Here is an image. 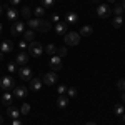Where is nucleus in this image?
<instances>
[{
	"label": "nucleus",
	"mask_w": 125,
	"mask_h": 125,
	"mask_svg": "<svg viewBox=\"0 0 125 125\" xmlns=\"http://www.w3.org/2000/svg\"><path fill=\"white\" fill-rule=\"evenodd\" d=\"M27 25L32 30H40V32H48L50 30V23L43 19H29L27 20Z\"/></svg>",
	"instance_id": "nucleus-1"
},
{
	"label": "nucleus",
	"mask_w": 125,
	"mask_h": 125,
	"mask_svg": "<svg viewBox=\"0 0 125 125\" xmlns=\"http://www.w3.org/2000/svg\"><path fill=\"white\" fill-rule=\"evenodd\" d=\"M80 33L78 32H68L63 35V40H65V45H70V47H75L80 43Z\"/></svg>",
	"instance_id": "nucleus-2"
},
{
	"label": "nucleus",
	"mask_w": 125,
	"mask_h": 125,
	"mask_svg": "<svg viewBox=\"0 0 125 125\" xmlns=\"http://www.w3.org/2000/svg\"><path fill=\"white\" fill-rule=\"evenodd\" d=\"M42 52H43V47L40 45V42H30L29 53L32 55V57H40V55H42Z\"/></svg>",
	"instance_id": "nucleus-3"
},
{
	"label": "nucleus",
	"mask_w": 125,
	"mask_h": 125,
	"mask_svg": "<svg viewBox=\"0 0 125 125\" xmlns=\"http://www.w3.org/2000/svg\"><path fill=\"white\" fill-rule=\"evenodd\" d=\"M25 32V23L23 22H19V20H15L13 22V25H12V29H10V33L13 35V37H19Z\"/></svg>",
	"instance_id": "nucleus-4"
},
{
	"label": "nucleus",
	"mask_w": 125,
	"mask_h": 125,
	"mask_svg": "<svg viewBox=\"0 0 125 125\" xmlns=\"http://www.w3.org/2000/svg\"><path fill=\"white\" fill-rule=\"evenodd\" d=\"M110 13H112V9H110L107 3H100V5L97 7V15H98L100 19H107Z\"/></svg>",
	"instance_id": "nucleus-5"
},
{
	"label": "nucleus",
	"mask_w": 125,
	"mask_h": 125,
	"mask_svg": "<svg viewBox=\"0 0 125 125\" xmlns=\"http://www.w3.org/2000/svg\"><path fill=\"white\" fill-rule=\"evenodd\" d=\"M57 73L55 72H48V73H45L43 75V78H42V82H43V85H48V87H52V85H55L57 83Z\"/></svg>",
	"instance_id": "nucleus-6"
},
{
	"label": "nucleus",
	"mask_w": 125,
	"mask_h": 125,
	"mask_svg": "<svg viewBox=\"0 0 125 125\" xmlns=\"http://www.w3.org/2000/svg\"><path fill=\"white\" fill-rule=\"evenodd\" d=\"M50 68H52V72H58L62 68V58L58 55H52V58H50Z\"/></svg>",
	"instance_id": "nucleus-7"
},
{
	"label": "nucleus",
	"mask_w": 125,
	"mask_h": 125,
	"mask_svg": "<svg viewBox=\"0 0 125 125\" xmlns=\"http://www.w3.org/2000/svg\"><path fill=\"white\" fill-rule=\"evenodd\" d=\"M13 87V78L9 77V75H5V77L0 78V88L2 90H10Z\"/></svg>",
	"instance_id": "nucleus-8"
},
{
	"label": "nucleus",
	"mask_w": 125,
	"mask_h": 125,
	"mask_svg": "<svg viewBox=\"0 0 125 125\" xmlns=\"http://www.w3.org/2000/svg\"><path fill=\"white\" fill-rule=\"evenodd\" d=\"M29 57H30L29 52H23V50H22V52L17 53V60H15V63H19V65L23 67V65H27V63H29Z\"/></svg>",
	"instance_id": "nucleus-9"
},
{
	"label": "nucleus",
	"mask_w": 125,
	"mask_h": 125,
	"mask_svg": "<svg viewBox=\"0 0 125 125\" xmlns=\"http://www.w3.org/2000/svg\"><path fill=\"white\" fill-rule=\"evenodd\" d=\"M19 75H20V78L22 80H32V68L30 67H27V65H23V67L19 70Z\"/></svg>",
	"instance_id": "nucleus-10"
},
{
	"label": "nucleus",
	"mask_w": 125,
	"mask_h": 125,
	"mask_svg": "<svg viewBox=\"0 0 125 125\" xmlns=\"http://www.w3.org/2000/svg\"><path fill=\"white\" fill-rule=\"evenodd\" d=\"M67 22H58L57 25H55V33H57L58 37H63L65 33H67Z\"/></svg>",
	"instance_id": "nucleus-11"
},
{
	"label": "nucleus",
	"mask_w": 125,
	"mask_h": 125,
	"mask_svg": "<svg viewBox=\"0 0 125 125\" xmlns=\"http://www.w3.org/2000/svg\"><path fill=\"white\" fill-rule=\"evenodd\" d=\"M12 50H13V43H12L10 40H3V42L0 43V52H2V53H9Z\"/></svg>",
	"instance_id": "nucleus-12"
},
{
	"label": "nucleus",
	"mask_w": 125,
	"mask_h": 125,
	"mask_svg": "<svg viewBox=\"0 0 125 125\" xmlns=\"http://www.w3.org/2000/svg\"><path fill=\"white\" fill-rule=\"evenodd\" d=\"M27 92H29V90H27L25 87L20 85V87H15V90H13V95L17 97V98H20V100H22V98H25V97H27Z\"/></svg>",
	"instance_id": "nucleus-13"
},
{
	"label": "nucleus",
	"mask_w": 125,
	"mask_h": 125,
	"mask_svg": "<svg viewBox=\"0 0 125 125\" xmlns=\"http://www.w3.org/2000/svg\"><path fill=\"white\" fill-rule=\"evenodd\" d=\"M7 114H9V117H12V120H13V118H19L20 117V110L13 105H9L7 107Z\"/></svg>",
	"instance_id": "nucleus-14"
},
{
	"label": "nucleus",
	"mask_w": 125,
	"mask_h": 125,
	"mask_svg": "<svg viewBox=\"0 0 125 125\" xmlns=\"http://www.w3.org/2000/svg\"><path fill=\"white\" fill-rule=\"evenodd\" d=\"M43 85V82L40 80V78H32L30 80V90H35V92H39L40 88Z\"/></svg>",
	"instance_id": "nucleus-15"
},
{
	"label": "nucleus",
	"mask_w": 125,
	"mask_h": 125,
	"mask_svg": "<svg viewBox=\"0 0 125 125\" xmlns=\"http://www.w3.org/2000/svg\"><path fill=\"white\" fill-rule=\"evenodd\" d=\"M68 105V97L63 94V95H58L57 98V107L58 108H65V107Z\"/></svg>",
	"instance_id": "nucleus-16"
},
{
	"label": "nucleus",
	"mask_w": 125,
	"mask_h": 125,
	"mask_svg": "<svg viewBox=\"0 0 125 125\" xmlns=\"http://www.w3.org/2000/svg\"><path fill=\"white\" fill-rule=\"evenodd\" d=\"M78 33H80V37H88V35H92V33H94V29H92L90 25H83V27L80 29Z\"/></svg>",
	"instance_id": "nucleus-17"
},
{
	"label": "nucleus",
	"mask_w": 125,
	"mask_h": 125,
	"mask_svg": "<svg viewBox=\"0 0 125 125\" xmlns=\"http://www.w3.org/2000/svg\"><path fill=\"white\" fill-rule=\"evenodd\" d=\"M12 100H13V97H12V94H10V92H5V94H3V95H2V104H3V105H12Z\"/></svg>",
	"instance_id": "nucleus-18"
},
{
	"label": "nucleus",
	"mask_w": 125,
	"mask_h": 125,
	"mask_svg": "<svg viewBox=\"0 0 125 125\" xmlns=\"http://www.w3.org/2000/svg\"><path fill=\"white\" fill-rule=\"evenodd\" d=\"M65 22H67L68 25H70V23H77V22H78V15L75 13V12H70V13H67Z\"/></svg>",
	"instance_id": "nucleus-19"
},
{
	"label": "nucleus",
	"mask_w": 125,
	"mask_h": 125,
	"mask_svg": "<svg viewBox=\"0 0 125 125\" xmlns=\"http://www.w3.org/2000/svg\"><path fill=\"white\" fill-rule=\"evenodd\" d=\"M43 52H47L50 57H52V55H57V45H55V43H48L47 47L43 48Z\"/></svg>",
	"instance_id": "nucleus-20"
},
{
	"label": "nucleus",
	"mask_w": 125,
	"mask_h": 125,
	"mask_svg": "<svg viewBox=\"0 0 125 125\" xmlns=\"http://www.w3.org/2000/svg\"><path fill=\"white\" fill-rule=\"evenodd\" d=\"M17 17H19V12L13 9V7H10V9L7 10V19H9V20H13V22H15V20H17Z\"/></svg>",
	"instance_id": "nucleus-21"
},
{
	"label": "nucleus",
	"mask_w": 125,
	"mask_h": 125,
	"mask_svg": "<svg viewBox=\"0 0 125 125\" xmlns=\"http://www.w3.org/2000/svg\"><path fill=\"white\" fill-rule=\"evenodd\" d=\"M22 35H23V40H25V42H33V37H35V33H33V30H32V29L25 30Z\"/></svg>",
	"instance_id": "nucleus-22"
},
{
	"label": "nucleus",
	"mask_w": 125,
	"mask_h": 125,
	"mask_svg": "<svg viewBox=\"0 0 125 125\" xmlns=\"http://www.w3.org/2000/svg\"><path fill=\"white\" fill-rule=\"evenodd\" d=\"M20 15L23 17V19H30V15H32V9H30L29 5H25V7H22V10H20Z\"/></svg>",
	"instance_id": "nucleus-23"
},
{
	"label": "nucleus",
	"mask_w": 125,
	"mask_h": 125,
	"mask_svg": "<svg viewBox=\"0 0 125 125\" xmlns=\"http://www.w3.org/2000/svg\"><path fill=\"white\" fill-rule=\"evenodd\" d=\"M112 25H114L115 29H120V27L124 25V19H122V15L115 17V19H114V22H112Z\"/></svg>",
	"instance_id": "nucleus-24"
},
{
	"label": "nucleus",
	"mask_w": 125,
	"mask_h": 125,
	"mask_svg": "<svg viewBox=\"0 0 125 125\" xmlns=\"http://www.w3.org/2000/svg\"><path fill=\"white\" fill-rule=\"evenodd\" d=\"M114 112H115L117 115H120V117H122V115L125 114V107L122 105V104H117V105L114 107Z\"/></svg>",
	"instance_id": "nucleus-25"
},
{
	"label": "nucleus",
	"mask_w": 125,
	"mask_h": 125,
	"mask_svg": "<svg viewBox=\"0 0 125 125\" xmlns=\"http://www.w3.org/2000/svg\"><path fill=\"white\" fill-rule=\"evenodd\" d=\"M29 114H30V105H29V104H22L20 115H29Z\"/></svg>",
	"instance_id": "nucleus-26"
},
{
	"label": "nucleus",
	"mask_w": 125,
	"mask_h": 125,
	"mask_svg": "<svg viewBox=\"0 0 125 125\" xmlns=\"http://www.w3.org/2000/svg\"><path fill=\"white\" fill-rule=\"evenodd\" d=\"M33 13H35V17H37V19H40V17H42V15H43V13H45V9H43V7H42V5H39V7H37V9L33 10Z\"/></svg>",
	"instance_id": "nucleus-27"
},
{
	"label": "nucleus",
	"mask_w": 125,
	"mask_h": 125,
	"mask_svg": "<svg viewBox=\"0 0 125 125\" xmlns=\"http://www.w3.org/2000/svg\"><path fill=\"white\" fill-rule=\"evenodd\" d=\"M112 12L115 13V17H118V15H122V13H124L125 10H124V7H122V5H115V9L112 10Z\"/></svg>",
	"instance_id": "nucleus-28"
},
{
	"label": "nucleus",
	"mask_w": 125,
	"mask_h": 125,
	"mask_svg": "<svg viewBox=\"0 0 125 125\" xmlns=\"http://www.w3.org/2000/svg\"><path fill=\"white\" fill-rule=\"evenodd\" d=\"M53 2L55 0H42V7L43 9H50V7H53Z\"/></svg>",
	"instance_id": "nucleus-29"
},
{
	"label": "nucleus",
	"mask_w": 125,
	"mask_h": 125,
	"mask_svg": "<svg viewBox=\"0 0 125 125\" xmlns=\"http://www.w3.org/2000/svg\"><path fill=\"white\" fill-rule=\"evenodd\" d=\"M57 55H58L60 58L65 57V55H67V47H60V48H57Z\"/></svg>",
	"instance_id": "nucleus-30"
},
{
	"label": "nucleus",
	"mask_w": 125,
	"mask_h": 125,
	"mask_svg": "<svg viewBox=\"0 0 125 125\" xmlns=\"http://www.w3.org/2000/svg\"><path fill=\"white\" fill-rule=\"evenodd\" d=\"M117 88L122 90V92H125V78H120V80L117 82Z\"/></svg>",
	"instance_id": "nucleus-31"
},
{
	"label": "nucleus",
	"mask_w": 125,
	"mask_h": 125,
	"mask_svg": "<svg viewBox=\"0 0 125 125\" xmlns=\"http://www.w3.org/2000/svg\"><path fill=\"white\" fill-rule=\"evenodd\" d=\"M67 94H68V97H75L77 95V88H75V87H68Z\"/></svg>",
	"instance_id": "nucleus-32"
},
{
	"label": "nucleus",
	"mask_w": 125,
	"mask_h": 125,
	"mask_svg": "<svg viewBox=\"0 0 125 125\" xmlns=\"http://www.w3.org/2000/svg\"><path fill=\"white\" fill-rule=\"evenodd\" d=\"M57 92H58V95H63V94L67 92V87H65V85H58Z\"/></svg>",
	"instance_id": "nucleus-33"
},
{
	"label": "nucleus",
	"mask_w": 125,
	"mask_h": 125,
	"mask_svg": "<svg viewBox=\"0 0 125 125\" xmlns=\"http://www.w3.org/2000/svg\"><path fill=\"white\" fill-rule=\"evenodd\" d=\"M7 68H9V72L12 73V72H15V70H17V65L12 62V63H9V67H7Z\"/></svg>",
	"instance_id": "nucleus-34"
},
{
	"label": "nucleus",
	"mask_w": 125,
	"mask_h": 125,
	"mask_svg": "<svg viewBox=\"0 0 125 125\" xmlns=\"http://www.w3.org/2000/svg\"><path fill=\"white\" fill-rule=\"evenodd\" d=\"M12 125H23V124H22L20 118H13V120H12Z\"/></svg>",
	"instance_id": "nucleus-35"
},
{
	"label": "nucleus",
	"mask_w": 125,
	"mask_h": 125,
	"mask_svg": "<svg viewBox=\"0 0 125 125\" xmlns=\"http://www.w3.org/2000/svg\"><path fill=\"white\" fill-rule=\"evenodd\" d=\"M10 3L12 5H17V3H20V0H10Z\"/></svg>",
	"instance_id": "nucleus-36"
},
{
	"label": "nucleus",
	"mask_w": 125,
	"mask_h": 125,
	"mask_svg": "<svg viewBox=\"0 0 125 125\" xmlns=\"http://www.w3.org/2000/svg\"><path fill=\"white\" fill-rule=\"evenodd\" d=\"M25 45H27V43H25V40H22V42H20V48H25Z\"/></svg>",
	"instance_id": "nucleus-37"
},
{
	"label": "nucleus",
	"mask_w": 125,
	"mask_h": 125,
	"mask_svg": "<svg viewBox=\"0 0 125 125\" xmlns=\"http://www.w3.org/2000/svg\"><path fill=\"white\" fill-rule=\"evenodd\" d=\"M85 125H97V124H95V122H87Z\"/></svg>",
	"instance_id": "nucleus-38"
},
{
	"label": "nucleus",
	"mask_w": 125,
	"mask_h": 125,
	"mask_svg": "<svg viewBox=\"0 0 125 125\" xmlns=\"http://www.w3.org/2000/svg\"><path fill=\"white\" fill-rule=\"evenodd\" d=\"M2 60H3V53L0 52V62H2Z\"/></svg>",
	"instance_id": "nucleus-39"
},
{
	"label": "nucleus",
	"mask_w": 125,
	"mask_h": 125,
	"mask_svg": "<svg viewBox=\"0 0 125 125\" xmlns=\"http://www.w3.org/2000/svg\"><path fill=\"white\" fill-rule=\"evenodd\" d=\"M2 124H3V117L0 115V125H2Z\"/></svg>",
	"instance_id": "nucleus-40"
},
{
	"label": "nucleus",
	"mask_w": 125,
	"mask_h": 125,
	"mask_svg": "<svg viewBox=\"0 0 125 125\" xmlns=\"http://www.w3.org/2000/svg\"><path fill=\"white\" fill-rule=\"evenodd\" d=\"M98 2H100V0H92V3H98Z\"/></svg>",
	"instance_id": "nucleus-41"
},
{
	"label": "nucleus",
	"mask_w": 125,
	"mask_h": 125,
	"mask_svg": "<svg viewBox=\"0 0 125 125\" xmlns=\"http://www.w3.org/2000/svg\"><path fill=\"white\" fill-rule=\"evenodd\" d=\"M122 7H124V10H125V0H124V2H122Z\"/></svg>",
	"instance_id": "nucleus-42"
},
{
	"label": "nucleus",
	"mask_w": 125,
	"mask_h": 125,
	"mask_svg": "<svg viewBox=\"0 0 125 125\" xmlns=\"http://www.w3.org/2000/svg\"><path fill=\"white\" fill-rule=\"evenodd\" d=\"M122 120H124V122H125V114H124V115H122Z\"/></svg>",
	"instance_id": "nucleus-43"
},
{
	"label": "nucleus",
	"mask_w": 125,
	"mask_h": 125,
	"mask_svg": "<svg viewBox=\"0 0 125 125\" xmlns=\"http://www.w3.org/2000/svg\"><path fill=\"white\" fill-rule=\"evenodd\" d=\"M2 9H3V7H2V5H0V13H2Z\"/></svg>",
	"instance_id": "nucleus-44"
},
{
	"label": "nucleus",
	"mask_w": 125,
	"mask_h": 125,
	"mask_svg": "<svg viewBox=\"0 0 125 125\" xmlns=\"http://www.w3.org/2000/svg\"><path fill=\"white\" fill-rule=\"evenodd\" d=\"M108 2H112V3H114V2H115V0H108Z\"/></svg>",
	"instance_id": "nucleus-45"
},
{
	"label": "nucleus",
	"mask_w": 125,
	"mask_h": 125,
	"mask_svg": "<svg viewBox=\"0 0 125 125\" xmlns=\"http://www.w3.org/2000/svg\"><path fill=\"white\" fill-rule=\"evenodd\" d=\"M0 32H2V23H0Z\"/></svg>",
	"instance_id": "nucleus-46"
},
{
	"label": "nucleus",
	"mask_w": 125,
	"mask_h": 125,
	"mask_svg": "<svg viewBox=\"0 0 125 125\" xmlns=\"http://www.w3.org/2000/svg\"><path fill=\"white\" fill-rule=\"evenodd\" d=\"M124 102H125V94H124Z\"/></svg>",
	"instance_id": "nucleus-47"
}]
</instances>
